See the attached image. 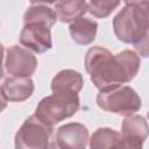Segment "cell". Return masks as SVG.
I'll return each mask as SVG.
<instances>
[{"label": "cell", "instance_id": "obj_19", "mask_svg": "<svg viewBox=\"0 0 149 149\" xmlns=\"http://www.w3.org/2000/svg\"><path fill=\"white\" fill-rule=\"evenodd\" d=\"M147 116H148V120H149V112L147 113Z\"/></svg>", "mask_w": 149, "mask_h": 149}, {"label": "cell", "instance_id": "obj_8", "mask_svg": "<svg viewBox=\"0 0 149 149\" xmlns=\"http://www.w3.org/2000/svg\"><path fill=\"white\" fill-rule=\"evenodd\" d=\"M50 30L51 28L42 23H23V28L20 33V43L28 50L43 54L52 48Z\"/></svg>", "mask_w": 149, "mask_h": 149}, {"label": "cell", "instance_id": "obj_4", "mask_svg": "<svg viewBox=\"0 0 149 149\" xmlns=\"http://www.w3.org/2000/svg\"><path fill=\"white\" fill-rule=\"evenodd\" d=\"M98 106L105 112L121 116H132L142 106L140 95L134 88L127 85L102 90L97 95Z\"/></svg>", "mask_w": 149, "mask_h": 149}, {"label": "cell", "instance_id": "obj_2", "mask_svg": "<svg viewBox=\"0 0 149 149\" xmlns=\"http://www.w3.org/2000/svg\"><path fill=\"white\" fill-rule=\"evenodd\" d=\"M149 29V1H126L113 19V30L118 40L135 44Z\"/></svg>", "mask_w": 149, "mask_h": 149}, {"label": "cell", "instance_id": "obj_11", "mask_svg": "<svg viewBox=\"0 0 149 149\" xmlns=\"http://www.w3.org/2000/svg\"><path fill=\"white\" fill-rule=\"evenodd\" d=\"M98 23L88 17H80L72 22L69 27L71 38L79 45H87L95 38Z\"/></svg>", "mask_w": 149, "mask_h": 149}, {"label": "cell", "instance_id": "obj_13", "mask_svg": "<svg viewBox=\"0 0 149 149\" xmlns=\"http://www.w3.org/2000/svg\"><path fill=\"white\" fill-rule=\"evenodd\" d=\"M83 76L74 70L65 69L59 71L51 80V91H72L79 93L83 88Z\"/></svg>", "mask_w": 149, "mask_h": 149}, {"label": "cell", "instance_id": "obj_14", "mask_svg": "<svg viewBox=\"0 0 149 149\" xmlns=\"http://www.w3.org/2000/svg\"><path fill=\"white\" fill-rule=\"evenodd\" d=\"M55 12L61 22L71 24L87 12V2L81 0L58 1L55 3Z\"/></svg>", "mask_w": 149, "mask_h": 149}, {"label": "cell", "instance_id": "obj_16", "mask_svg": "<svg viewBox=\"0 0 149 149\" xmlns=\"http://www.w3.org/2000/svg\"><path fill=\"white\" fill-rule=\"evenodd\" d=\"M119 5L120 1H90L87 2V12L95 17H106Z\"/></svg>", "mask_w": 149, "mask_h": 149}, {"label": "cell", "instance_id": "obj_3", "mask_svg": "<svg viewBox=\"0 0 149 149\" xmlns=\"http://www.w3.org/2000/svg\"><path fill=\"white\" fill-rule=\"evenodd\" d=\"M80 106L78 93L72 91H55L44 97L37 105L35 115L47 126L54 125L74 115Z\"/></svg>", "mask_w": 149, "mask_h": 149}, {"label": "cell", "instance_id": "obj_7", "mask_svg": "<svg viewBox=\"0 0 149 149\" xmlns=\"http://www.w3.org/2000/svg\"><path fill=\"white\" fill-rule=\"evenodd\" d=\"M120 134L118 149H142L143 142L149 136V126L141 115L127 116L122 121Z\"/></svg>", "mask_w": 149, "mask_h": 149}, {"label": "cell", "instance_id": "obj_1", "mask_svg": "<svg viewBox=\"0 0 149 149\" xmlns=\"http://www.w3.org/2000/svg\"><path fill=\"white\" fill-rule=\"evenodd\" d=\"M140 65V56L133 50H122L113 55L109 50L95 45L85 55L86 72L99 91L129 83L137 74Z\"/></svg>", "mask_w": 149, "mask_h": 149}, {"label": "cell", "instance_id": "obj_9", "mask_svg": "<svg viewBox=\"0 0 149 149\" xmlns=\"http://www.w3.org/2000/svg\"><path fill=\"white\" fill-rule=\"evenodd\" d=\"M88 141V130L79 122L65 123L56 133V143L61 149H85Z\"/></svg>", "mask_w": 149, "mask_h": 149}, {"label": "cell", "instance_id": "obj_18", "mask_svg": "<svg viewBox=\"0 0 149 149\" xmlns=\"http://www.w3.org/2000/svg\"><path fill=\"white\" fill-rule=\"evenodd\" d=\"M47 149H61V148L58 147V144L56 143V141H54V142H51V143L48 146Z\"/></svg>", "mask_w": 149, "mask_h": 149}, {"label": "cell", "instance_id": "obj_15", "mask_svg": "<svg viewBox=\"0 0 149 149\" xmlns=\"http://www.w3.org/2000/svg\"><path fill=\"white\" fill-rule=\"evenodd\" d=\"M121 134L108 127L98 128L90 139V149H118Z\"/></svg>", "mask_w": 149, "mask_h": 149}, {"label": "cell", "instance_id": "obj_12", "mask_svg": "<svg viewBox=\"0 0 149 149\" xmlns=\"http://www.w3.org/2000/svg\"><path fill=\"white\" fill-rule=\"evenodd\" d=\"M57 14L49 3L44 2H31L30 6L23 14V23H42L51 28L57 21Z\"/></svg>", "mask_w": 149, "mask_h": 149}, {"label": "cell", "instance_id": "obj_10", "mask_svg": "<svg viewBox=\"0 0 149 149\" xmlns=\"http://www.w3.org/2000/svg\"><path fill=\"white\" fill-rule=\"evenodd\" d=\"M34 81L30 77H7L1 85L2 101L21 102L31 97Z\"/></svg>", "mask_w": 149, "mask_h": 149}, {"label": "cell", "instance_id": "obj_5", "mask_svg": "<svg viewBox=\"0 0 149 149\" xmlns=\"http://www.w3.org/2000/svg\"><path fill=\"white\" fill-rule=\"evenodd\" d=\"M52 127L44 125L35 114L30 115L17 129L14 137L15 149H47Z\"/></svg>", "mask_w": 149, "mask_h": 149}, {"label": "cell", "instance_id": "obj_6", "mask_svg": "<svg viewBox=\"0 0 149 149\" xmlns=\"http://www.w3.org/2000/svg\"><path fill=\"white\" fill-rule=\"evenodd\" d=\"M3 50V68L10 77H30L34 74L37 59L28 49L15 44Z\"/></svg>", "mask_w": 149, "mask_h": 149}, {"label": "cell", "instance_id": "obj_17", "mask_svg": "<svg viewBox=\"0 0 149 149\" xmlns=\"http://www.w3.org/2000/svg\"><path fill=\"white\" fill-rule=\"evenodd\" d=\"M136 54L142 57H149V29L144 33V35L133 44Z\"/></svg>", "mask_w": 149, "mask_h": 149}]
</instances>
